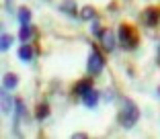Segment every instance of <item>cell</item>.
Returning <instances> with one entry per match:
<instances>
[{
  "label": "cell",
  "mask_w": 160,
  "mask_h": 139,
  "mask_svg": "<svg viewBox=\"0 0 160 139\" xmlns=\"http://www.w3.org/2000/svg\"><path fill=\"white\" fill-rule=\"evenodd\" d=\"M142 19H144V23H146L148 27H156V25L160 23V8L148 6V8L144 10V14H142Z\"/></svg>",
  "instance_id": "5b68a950"
},
{
  "label": "cell",
  "mask_w": 160,
  "mask_h": 139,
  "mask_svg": "<svg viewBox=\"0 0 160 139\" xmlns=\"http://www.w3.org/2000/svg\"><path fill=\"white\" fill-rule=\"evenodd\" d=\"M99 92H97V90H88V92L84 94V96H82V102H84V107H88V108H94L97 107V104H99Z\"/></svg>",
  "instance_id": "52a82bcc"
},
{
  "label": "cell",
  "mask_w": 160,
  "mask_h": 139,
  "mask_svg": "<svg viewBox=\"0 0 160 139\" xmlns=\"http://www.w3.org/2000/svg\"><path fill=\"white\" fill-rule=\"evenodd\" d=\"M2 111L4 113L12 111V102H10V96L6 94V88H4V92H2Z\"/></svg>",
  "instance_id": "9a60e30c"
},
{
  "label": "cell",
  "mask_w": 160,
  "mask_h": 139,
  "mask_svg": "<svg viewBox=\"0 0 160 139\" xmlns=\"http://www.w3.org/2000/svg\"><path fill=\"white\" fill-rule=\"evenodd\" d=\"M19 57L23 61H31L35 57V51H33V45H29V43H23L19 47Z\"/></svg>",
  "instance_id": "ba28073f"
},
{
  "label": "cell",
  "mask_w": 160,
  "mask_h": 139,
  "mask_svg": "<svg viewBox=\"0 0 160 139\" xmlns=\"http://www.w3.org/2000/svg\"><path fill=\"white\" fill-rule=\"evenodd\" d=\"M88 90H92V78H84V80H80V82L74 84V94L76 96H84Z\"/></svg>",
  "instance_id": "8992f818"
},
{
  "label": "cell",
  "mask_w": 160,
  "mask_h": 139,
  "mask_svg": "<svg viewBox=\"0 0 160 139\" xmlns=\"http://www.w3.org/2000/svg\"><path fill=\"white\" fill-rule=\"evenodd\" d=\"M90 31H92V35H97V37H101V33L105 31L103 27H101V23L97 19H94V23H92V29H90Z\"/></svg>",
  "instance_id": "e0dca14e"
},
{
  "label": "cell",
  "mask_w": 160,
  "mask_h": 139,
  "mask_svg": "<svg viewBox=\"0 0 160 139\" xmlns=\"http://www.w3.org/2000/svg\"><path fill=\"white\" fill-rule=\"evenodd\" d=\"M117 39L121 43L123 49L132 51L140 45V35H138V29L133 25H127V23H121L119 25V31H117Z\"/></svg>",
  "instance_id": "7a4b0ae2"
},
{
  "label": "cell",
  "mask_w": 160,
  "mask_h": 139,
  "mask_svg": "<svg viewBox=\"0 0 160 139\" xmlns=\"http://www.w3.org/2000/svg\"><path fill=\"white\" fill-rule=\"evenodd\" d=\"M33 27L31 25H21V33H19V37H21V41L23 43H29V39L33 37Z\"/></svg>",
  "instance_id": "8fae6325"
},
{
  "label": "cell",
  "mask_w": 160,
  "mask_h": 139,
  "mask_svg": "<svg viewBox=\"0 0 160 139\" xmlns=\"http://www.w3.org/2000/svg\"><path fill=\"white\" fill-rule=\"evenodd\" d=\"M0 43H2V45H0V47H2V51H8L10 45L14 43V37H12V35H8V33H4V35H2V41H0Z\"/></svg>",
  "instance_id": "5bb4252c"
},
{
  "label": "cell",
  "mask_w": 160,
  "mask_h": 139,
  "mask_svg": "<svg viewBox=\"0 0 160 139\" xmlns=\"http://www.w3.org/2000/svg\"><path fill=\"white\" fill-rule=\"evenodd\" d=\"M80 19L94 21V19H97V8H92V6H84V8L80 10Z\"/></svg>",
  "instance_id": "7c38bea8"
},
{
  "label": "cell",
  "mask_w": 160,
  "mask_h": 139,
  "mask_svg": "<svg viewBox=\"0 0 160 139\" xmlns=\"http://www.w3.org/2000/svg\"><path fill=\"white\" fill-rule=\"evenodd\" d=\"M103 68H105V57H103V53H101L99 47H94V49L90 51V55H88L86 70H88L90 76H99L101 72H103Z\"/></svg>",
  "instance_id": "3957f363"
},
{
  "label": "cell",
  "mask_w": 160,
  "mask_h": 139,
  "mask_svg": "<svg viewBox=\"0 0 160 139\" xmlns=\"http://www.w3.org/2000/svg\"><path fill=\"white\" fill-rule=\"evenodd\" d=\"M101 45H103L105 51H113L115 49V43H117V37H115V33L111 31V29H105L103 33H101Z\"/></svg>",
  "instance_id": "277c9868"
},
{
  "label": "cell",
  "mask_w": 160,
  "mask_h": 139,
  "mask_svg": "<svg viewBox=\"0 0 160 139\" xmlns=\"http://www.w3.org/2000/svg\"><path fill=\"white\" fill-rule=\"evenodd\" d=\"M138 121H140V108H138V104L132 98H125L121 111H119V123H121V127L123 129H133Z\"/></svg>",
  "instance_id": "6da1fadb"
},
{
  "label": "cell",
  "mask_w": 160,
  "mask_h": 139,
  "mask_svg": "<svg viewBox=\"0 0 160 139\" xmlns=\"http://www.w3.org/2000/svg\"><path fill=\"white\" fill-rule=\"evenodd\" d=\"M72 137H74V139H84V137H88V135H86V133H82V131H78V133H74Z\"/></svg>",
  "instance_id": "ac0fdd59"
},
{
  "label": "cell",
  "mask_w": 160,
  "mask_h": 139,
  "mask_svg": "<svg viewBox=\"0 0 160 139\" xmlns=\"http://www.w3.org/2000/svg\"><path fill=\"white\" fill-rule=\"evenodd\" d=\"M158 64H160V39H158Z\"/></svg>",
  "instance_id": "d6986e66"
},
{
  "label": "cell",
  "mask_w": 160,
  "mask_h": 139,
  "mask_svg": "<svg viewBox=\"0 0 160 139\" xmlns=\"http://www.w3.org/2000/svg\"><path fill=\"white\" fill-rule=\"evenodd\" d=\"M47 115H49V107H47L45 102H43V104H39V107H37V113H35V117H37V119H45Z\"/></svg>",
  "instance_id": "2e32d148"
},
{
  "label": "cell",
  "mask_w": 160,
  "mask_h": 139,
  "mask_svg": "<svg viewBox=\"0 0 160 139\" xmlns=\"http://www.w3.org/2000/svg\"><path fill=\"white\" fill-rule=\"evenodd\" d=\"M60 8H62V12H68L70 17H76V14H78V8H76L74 0H64L60 4Z\"/></svg>",
  "instance_id": "30bf717a"
},
{
  "label": "cell",
  "mask_w": 160,
  "mask_h": 139,
  "mask_svg": "<svg viewBox=\"0 0 160 139\" xmlns=\"http://www.w3.org/2000/svg\"><path fill=\"white\" fill-rule=\"evenodd\" d=\"M19 21H21V25H31V10L27 6L19 8Z\"/></svg>",
  "instance_id": "4fadbf2b"
},
{
  "label": "cell",
  "mask_w": 160,
  "mask_h": 139,
  "mask_svg": "<svg viewBox=\"0 0 160 139\" xmlns=\"http://www.w3.org/2000/svg\"><path fill=\"white\" fill-rule=\"evenodd\" d=\"M2 84H4L6 90H14L17 86H19V76L14 74V72H8V74H4V80H2Z\"/></svg>",
  "instance_id": "9c48e42d"
}]
</instances>
